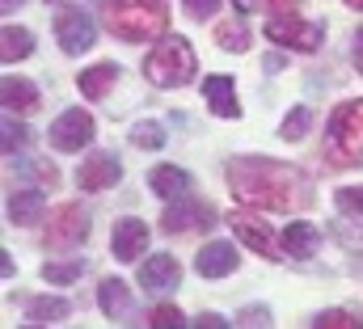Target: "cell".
Returning <instances> with one entry per match:
<instances>
[{"mask_svg": "<svg viewBox=\"0 0 363 329\" xmlns=\"http://www.w3.org/2000/svg\"><path fill=\"white\" fill-rule=\"evenodd\" d=\"M30 55H34V34L21 30V26H4L0 30V60L17 64V60H30Z\"/></svg>", "mask_w": 363, "mask_h": 329, "instance_id": "obj_21", "label": "cell"}, {"mask_svg": "<svg viewBox=\"0 0 363 329\" xmlns=\"http://www.w3.org/2000/svg\"><path fill=\"white\" fill-rule=\"evenodd\" d=\"M203 97L220 118H241V101H237V81L233 77H207L203 81Z\"/></svg>", "mask_w": 363, "mask_h": 329, "instance_id": "obj_15", "label": "cell"}, {"mask_svg": "<svg viewBox=\"0 0 363 329\" xmlns=\"http://www.w3.org/2000/svg\"><path fill=\"white\" fill-rule=\"evenodd\" d=\"M64 317H68V300H60V296L26 300V321L30 325H51V321H64Z\"/></svg>", "mask_w": 363, "mask_h": 329, "instance_id": "obj_23", "label": "cell"}, {"mask_svg": "<svg viewBox=\"0 0 363 329\" xmlns=\"http://www.w3.org/2000/svg\"><path fill=\"white\" fill-rule=\"evenodd\" d=\"M47 4H60V0H47Z\"/></svg>", "mask_w": 363, "mask_h": 329, "instance_id": "obj_39", "label": "cell"}, {"mask_svg": "<svg viewBox=\"0 0 363 329\" xmlns=\"http://www.w3.org/2000/svg\"><path fill=\"white\" fill-rule=\"evenodd\" d=\"M237 266H241V253H237V245H228V241H211V245L199 249V257H194V270L203 279H224Z\"/></svg>", "mask_w": 363, "mask_h": 329, "instance_id": "obj_12", "label": "cell"}, {"mask_svg": "<svg viewBox=\"0 0 363 329\" xmlns=\"http://www.w3.org/2000/svg\"><path fill=\"white\" fill-rule=\"evenodd\" d=\"M182 4H186V13H190V17L207 21V17H211V13H216V9H220L224 0H182Z\"/></svg>", "mask_w": 363, "mask_h": 329, "instance_id": "obj_32", "label": "cell"}, {"mask_svg": "<svg viewBox=\"0 0 363 329\" xmlns=\"http://www.w3.org/2000/svg\"><path fill=\"white\" fill-rule=\"evenodd\" d=\"M131 144H135V148H148V152H157V148L165 144V131H161V123H152V118L135 123V127H131Z\"/></svg>", "mask_w": 363, "mask_h": 329, "instance_id": "obj_27", "label": "cell"}, {"mask_svg": "<svg viewBox=\"0 0 363 329\" xmlns=\"http://www.w3.org/2000/svg\"><path fill=\"white\" fill-rule=\"evenodd\" d=\"M81 270H85L81 262H47V266H43V279L55 283V287H64V283H77Z\"/></svg>", "mask_w": 363, "mask_h": 329, "instance_id": "obj_29", "label": "cell"}, {"mask_svg": "<svg viewBox=\"0 0 363 329\" xmlns=\"http://www.w3.org/2000/svg\"><path fill=\"white\" fill-rule=\"evenodd\" d=\"M317 245H321V228H317V224H308V220L287 224V233H283V257L304 262V257L317 253Z\"/></svg>", "mask_w": 363, "mask_h": 329, "instance_id": "obj_16", "label": "cell"}, {"mask_svg": "<svg viewBox=\"0 0 363 329\" xmlns=\"http://www.w3.org/2000/svg\"><path fill=\"white\" fill-rule=\"evenodd\" d=\"M228 228L241 237V245H250L254 253H262V257H271V262H279V257H283V253H279L283 245H274V237H271V228H267V220H258V216H245V211H233V216H228Z\"/></svg>", "mask_w": 363, "mask_h": 329, "instance_id": "obj_11", "label": "cell"}, {"mask_svg": "<svg viewBox=\"0 0 363 329\" xmlns=\"http://www.w3.org/2000/svg\"><path fill=\"white\" fill-rule=\"evenodd\" d=\"M148 245V224L144 220H118L114 233H110V253L118 262H135Z\"/></svg>", "mask_w": 363, "mask_h": 329, "instance_id": "obj_14", "label": "cell"}, {"mask_svg": "<svg viewBox=\"0 0 363 329\" xmlns=\"http://www.w3.org/2000/svg\"><path fill=\"white\" fill-rule=\"evenodd\" d=\"M325 157L334 169L363 164V97L334 106V114L325 123Z\"/></svg>", "mask_w": 363, "mask_h": 329, "instance_id": "obj_3", "label": "cell"}, {"mask_svg": "<svg viewBox=\"0 0 363 329\" xmlns=\"http://www.w3.org/2000/svg\"><path fill=\"white\" fill-rule=\"evenodd\" d=\"M334 207H338L342 216H355V220H363V186H342V190L334 194Z\"/></svg>", "mask_w": 363, "mask_h": 329, "instance_id": "obj_30", "label": "cell"}, {"mask_svg": "<svg viewBox=\"0 0 363 329\" xmlns=\"http://www.w3.org/2000/svg\"><path fill=\"white\" fill-rule=\"evenodd\" d=\"M347 9H363V0H347Z\"/></svg>", "mask_w": 363, "mask_h": 329, "instance_id": "obj_38", "label": "cell"}, {"mask_svg": "<svg viewBox=\"0 0 363 329\" xmlns=\"http://www.w3.org/2000/svg\"><path fill=\"white\" fill-rule=\"evenodd\" d=\"M194 47L178 38V34H165L161 43H152V51L144 55V77L157 84V89H182V84L194 81Z\"/></svg>", "mask_w": 363, "mask_h": 329, "instance_id": "obj_4", "label": "cell"}, {"mask_svg": "<svg viewBox=\"0 0 363 329\" xmlns=\"http://www.w3.org/2000/svg\"><path fill=\"white\" fill-rule=\"evenodd\" d=\"M216 43H220V51L241 55V51L250 47V26H245V17H228V21H220V26H216Z\"/></svg>", "mask_w": 363, "mask_h": 329, "instance_id": "obj_24", "label": "cell"}, {"mask_svg": "<svg viewBox=\"0 0 363 329\" xmlns=\"http://www.w3.org/2000/svg\"><path fill=\"white\" fill-rule=\"evenodd\" d=\"M0 101H4V110H13V114H34V110H38V89H34V81L4 77V81H0Z\"/></svg>", "mask_w": 363, "mask_h": 329, "instance_id": "obj_17", "label": "cell"}, {"mask_svg": "<svg viewBox=\"0 0 363 329\" xmlns=\"http://www.w3.org/2000/svg\"><path fill=\"white\" fill-rule=\"evenodd\" d=\"M148 186H152V194H161V199H182V194L190 190V173L178 169V164H157V169L148 173Z\"/></svg>", "mask_w": 363, "mask_h": 329, "instance_id": "obj_20", "label": "cell"}, {"mask_svg": "<svg viewBox=\"0 0 363 329\" xmlns=\"http://www.w3.org/2000/svg\"><path fill=\"white\" fill-rule=\"evenodd\" d=\"M85 241H89V216H85V207H81V203H64V207H55L51 220H47L43 245L51 249V253H68V249L85 245Z\"/></svg>", "mask_w": 363, "mask_h": 329, "instance_id": "obj_5", "label": "cell"}, {"mask_svg": "<svg viewBox=\"0 0 363 329\" xmlns=\"http://www.w3.org/2000/svg\"><path fill=\"white\" fill-rule=\"evenodd\" d=\"M93 38H97V26H93V17H85V9H64L55 17V43L64 55H85Z\"/></svg>", "mask_w": 363, "mask_h": 329, "instance_id": "obj_8", "label": "cell"}, {"mask_svg": "<svg viewBox=\"0 0 363 329\" xmlns=\"http://www.w3.org/2000/svg\"><path fill=\"white\" fill-rule=\"evenodd\" d=\"M148 325H157V329H169V325H186V317H182L174 304H157L152 313H148Z\"/></svg>", "mask_w": 363, "mask_h": 329, "instance_id": "obj_31", "label": "cell"}, {"mask_svg": "<svg viewBox=\"0 0 363 329\" xmlns=\"http://www.w3.org/2000/svg\"><path fill=\"white\" fill-rule=\"evenodd\" d=\"M216 224V211L207 207V203H194V199H169V207H165V216H161V228L165 233H203V228H211Z\"/></svg>", "mask_w": 363, "mask_h": 329, "instance_id": "obj_9", "label": "cell"}, {"mask_svg": "<svg viewBox=\"0 0 363 329\" xmlns=\"http://www.w3.org/2000/svg\"><path fill=\"white\" fill-rule=\"evenodd\" d=\"M101 21L123 43H152L169 26V4L165 0H106Z\"/></svg>", "mask_w": 363, "mask_h": 329, "instance_id": "obj_2", "label": "cell"}, {"mask_svg": "<svg viewBox=\"0 0 363 329\" xmlns=\"http://www.w3.org/2000/svg\"><path fill=\"white\" fill-rule=\"evenodd\" d=\"M17 118H21V114L4 110V144H0V148H4V157H17V152L26 148V127H21Z\"/></svg>", "mask_w": 363, "mask_h": 329, "instance_id": "obj_28", "label": "cell"}, {"mask_svg": "<svg viewBox=\"0 0 363 329\" xmlns=\"http://www.w3.org/2000/svg\"><path fill=\"white\" fill-rule=\"evenodd\" d=\"M13 4H21V0H4V13H13Z\"/></svg>", "mask_w": 363, "mask_h": 329, "instance_id": "obj_37", "label": "cell"}, {"mask_svg": "<svg viewBox=\"0 0 363 329\" xmlns=\"http://www.w3.org/2000/svg\"><path fill=\"white\" fill-rule=\"evenodd\" d=\"M199 329H216V325H228V321H220V317H211V313H203L199 321H194Z\"/></svg>", "mask_w": 363, "mask_h": 329, "instance_id": "obj_36", "label": "cell"}, {"mask_svg": "<svg viewBox=\"0 0 363 329\" xmlns=\"http://www.w3.org/2000/svg\"><path fill=\"white\" fill-rule=\"evenodd\" d=\"M178 279H182V266L169 253H152L148 262H140V287L144 291H174Z\"/></svg>", "mask_w": 363, "mask_h": 329, "instance_id": "obj_13", "label": "cell"}, {"mask_svg": "<svg viewBox=\"0 0 363 329\" xmlns=\"http://www.w3.org/2000/svg\"><path fill=\"white\" fill-rule=\"evenodd\" d=\"M228 190L237 203L245 207H262V211H296L304 203V173L283 161L267 157H233L224 164Z\"/></svg>", "mask_w": 363, "mask_h": 329, "instance_id": "obj_1", "label": "cell"}, {"mask_svg": "<svg viewBox=\"0 0 363 329\" xmlns=\"http://www.w3.org/2000/svg\"><path fill=\"white\" fill-rule=\"evenodd\" d=\"M351 60H355V68L363 72V30H355V43H351Z\"/></svg>", "mask_w": 363, "mask_h": 329, "instance_id": "obj_35", "label": "cell"}, {"mask_svg": "<svg viewBox=\"0 0 363 329\" xmlns=\"http://www.w3.org/2000/svg\"><path fill=\"white\" fill-rule=\"evenodd\" d=\"M93 131H97V127H93V114L81 110V106H72V110H64V114L51 123V135H47V140H51L55 152H81L93 140Z\"/></svg>", "mask_w": 363, "mask_h": 329, "instance_id": "obj_7", "label": "cell"}, {"mask_svg": "<svg viewBox=\"0 0 363 329\" xmlns=\"http://www.w3.org/2000/svg\"><path fill=\"white\" fill-rule=\"evenodd\" d=\"M317 329H363V313L359 308H325L317 313Z\"/></svg>", "mask_w": 363, "mask_h": 329, "instance_id": "obj_26", "label": "cell"}, {"mask_svg": "<svg viewBox=\"0 0 363 329\" xmlns=\"http://www.w3.org/2000/svg\"><path fill=\"white\" fill-rule=\"evenodd\" d=\"M43 211H47V199H43V190H17L13 199H9V220L17 224V228H30V224H38L43 220Z\"/></svg>", "mask_w": 363, "mask_h": 329, "instance_id": "obj_18", "label": "cell"}, {"mask_svg": "<svg viewBox=\"0 0 363 329\" xmlns=\"http://www.w3.org/2000/svg\"><path fill=\"white\" fill-rule=\"evenodd\" d=\"M241 325H271V313L267 308H245L241 313Z\"/></svg>", "mask_w": 363, "mask_h": 329, "instance_id": "obj_33", "label": "cell"}, {"mask_svg": "<svg viewBox=\"0 0 363 329\" xmlns=\"http://www.w3.org/2000/svg\"><path fill=\"white\" fill-rule=\"evenodd\" d=\"M254 4H262V9H271V13H296V9H300V0H254Z\"/></svg>", "mask_w": 363, "mask_h": 329, "instance_id": "obj_34", "label": "cell"}, {"mask_svg": "<svg viewBox=\"0 0 363 329\" xmlns=\"http://www.w3.org/2000/svg\"><path fill=\"white\" fill-rule=\"evenodd\" d=\"M97 300H101V313H106L110 321H118V317L131 313V291H127L123 279H106V283L97 287Z\"/></svg>", "mask_w": 363, "mask_h": 329, "instance_id": "obj_22", "label": "cell"}, {"mask_svg": "<svg viewBox=\"0 0 363 329\" xmlns=\"http://www.w3.org/2000/svg\"><path fill=\"white\" fill-rule=\"evenodd\" d=\"M114 84H118V64H93V68H85V72L77 77V89H81V97H89V101L106 97Z\"/></svg>", "mask_w": 363, "mask_h": 329, "instance_id": "obj_19", "label": "cell"}, {"mask_svg": "<svg viewBox=\"0 0 363 329\" xmlns=\"http://www.w3.org/2000/svg\"><path fill=\"white\" fill-rule=\"evenodd\" d=\"M308 127H313V114H308V106H296V110H287V118L279 123V140L296 144V140H304V135H308Z\"/></svg>", "mask_w": 363, "mask_h": 329, "instance_id": "obj_25", "label": "cell"}, {"mask_svg": "<svg viewBox=\"0 0 363 329\" xmlns=\"http://www.w3.org/2000/svg\"><path fill=\"white\" fill-rule=\"evenodd\" d=\"M118 177H123V161H118L114 152H89V157L81 161V169H77V186L89 190V194L118 186Z\"/></svg>", "mask_w": 363, "mask_h": 329, "instance_id": "obj_10", "label": "cell"}, {"mask_svg": "<svg viewBox=\"0 0 363 329\" xmlns=\"http://www.w3.org/2000/svg\"><path fill=\"white\" fill-rule=\"evenodd\" d=\"M267 38L279 47H291V51H317L325 30L317 21H300V17H287V13H274L267 21Z\"/></svg>", "mask_w": 363, "mask_h": 329, "instance_id": "obj_6", "label": "cell"}]
</instances>
